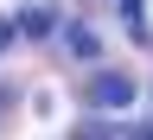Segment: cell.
Returning <instances> with one entry per match:
<instances>
[{"instance_id": "obj_1", "label": "cell", "mask_w": 153, "mask_h": 140, "mask_svg": "<svg viewBox=\"0 0 153 140\" xmlns=\"http://www.w3.org/2000/svg\"><path fill=\"white\" fill-rule=\"evenodd\" d=\"M89 102L115 115V108H128V102H134V83H128L121 70H102V76H96V83H89Z\"/></svg>"}, {"instance_id": "obj_2", "label": "cell", "mask_w": 153, "mask_h": 140, "mask_svg": "<svg viewBox=\"0 0 153 140\" xmlns=\"http://www.w3.org/2000/svg\"><path fill=\"white\" fill-rule=\"evenodd\" d=\"M64 38H70V51H76V57H96V32H89V26H70Z\"/></svg>"}, {"instance_id": "obj_3", "label": "cell", "mask_w": 153, "mask_h": 140, "mask_svg": "<svg viewBox=\"0 0 153 140\" xmlns=\"http://www.w3.org/2000/svg\"><path fill=\"white\" fill-rule=\"evenodd\" d=\"M19 32H32V38H38V32H51V13H26V19H19Z\"/></svg>"}, {"instance_id": "obj_4", "label": "cell", "mask_w": 153, "mask_h": 140, "mask_svg": "<svg viewBox=\"0 0 153 140\" xmlns=\"http://www.w3.org/2000/svg\"><path fill=\"white\" fill-rule=\"evenodd\" d=\"M13 32H19V26H13V19H0V51H7V45H13Z\"/></svg>"}, {"instance_id": "obj_5", "label": "cell", "mask_w": 153, "mask_h": 140, "mask_svg": "<svg viewBox=\"0 0 153 140\" xmlns=\"http://www.w3.org/2000/svg\"><path fill=\"white\" fill-rule=\"evenodd\" d=\"M140 140H153V127H147V134H140Z\"/></svg>"}]
</instances>
